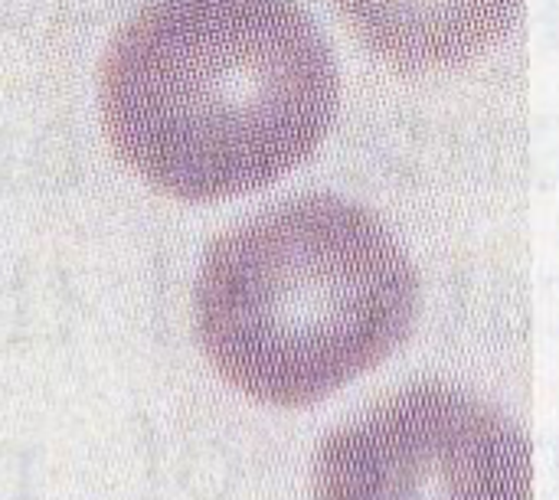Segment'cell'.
<instances>
[{"instance_id": "1", "label": "cell", "mask_w": 559, "mask_h": 500, "mask_svg": "<svg viewBox=\"0 0 559 500\" xmlns=\"http://www.w3.org/2000/svg\"><path fill=\"white\" fill-rule=\"evenodd\" d=\"M337 92L331 46L295 0H151L98 72L118 160L197 203L295 170L324 141Z\"/></svg>"}, {"instance_id": "2", "label": "cell", "mask_w": 559, "mask_h": 500, "mask_svg": "<svg viewBox=\"0 0 559 500\" xmlns=\"http://www.w3.org/2000/svg\"><path fill=\"white\" fill-rule=\"evenodd\" d=\"M193 314L219 380L259 406L301 409L406 344L419 318V275L367 206L305 193L206 246Z\"/></svg>"}, {"instance_id": "3", "label": "cell", "mask_w": 559, "mask_h": 500, "mask_svg": "<svg viewBox=\"0 0 559 500\" xmlns=\"http://www.w3.org/2000/svg\"><path fill=\"white\" fill-rule=\"evenodd\" d=\"M311 500H534V452L475 393L413 383L318 445Z\"/></svg>"}, {"instance_id": "4", "label": "cell", "mask_w": 559, "mask_h": 500, "mask_svg": "<svg viewBox=\"0 0 559 500\" xmlns=\"http://www.w3.org/2000/svg\"><path fill=\"white\" fill-rule=\"evenodd\" d=\"M360 43L396 69L465 62L495 46L524 0H331Z\"/></svg>"}]
</instances>
